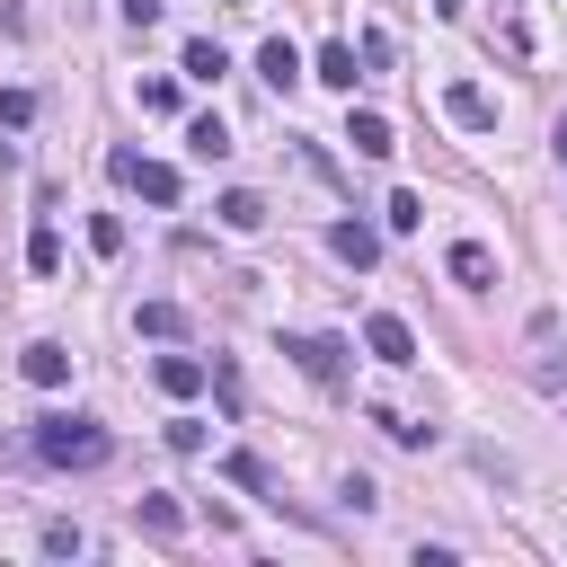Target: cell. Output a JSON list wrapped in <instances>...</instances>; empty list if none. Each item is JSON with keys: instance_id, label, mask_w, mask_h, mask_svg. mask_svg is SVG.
<instances>
[{"instance_id": "d4e9b609", "label": "cell", "mask_w": 567, "mask_h": 567, "mask_svg": "<svg viewBox=\"0 0 567 567\" xmlns=\"http://www.w3.org/2000/svg\"><path fill=\"white\" fill-rule=\"evenodd\" d=\"M27 115H35V97H27V89H0V124H9V133H18V124H27Z\"/></svg>"}, {"instance_id": "6da1fadb", "label": "cell", "mask_w": 567, "mask_h": 567, "mask_svg": "<svg viewBox=\"0 0 567 567\" xmlns=\"http://www.w3.org/2000/svg\"><path fill=\"white\" fill-rule=\"evenodd\" d=\"M35 461H53V470H97L106 452H115V434L97 425V416H71V408H53V416H35Z\"/></svg>"}, {"instance_id": "5b68a950", "label": "cell", "mask_w": 567, "mask_h": 567, "mask_svg": "<svg viewBox=\"0 0 567 567\" xmlns=\"http://www.w3.org/2000/svg\"><path fill=\"white\" fill-rule=\"evenodd\" d=\"M443 266H452V284H470V292H487V284H496V248H487V239H452V248H443Z\"/></svg>"}, {"instance_id": "cb8c5ba5", "label": "cell", "mask_w": 567, "mask_h": 567, "mask_svg": "<svg viewBox=\"0 0 567 567\" xmlns=\"http://www.w3.org/2000/svg\"><path fill=\"white\" fill-rule=\"evenodd\" d=\"M168 452H186V461H195V452H204V425H195V416H177V425H168Z\"/></svg>"}, {"instance_id": "44dd1931", "label": "cell", "mask_w": 567, "mask_h": 567, "mask_svg": "<svg viewBox=\"0 0 567 567\" xmlns=\"http://www.w3.org/2000/svg\"><path fill=\"white\" fill-rule=\"evenodd\" d=\"M142 115H177V80H142Z\"/></svg>"}, {"instance_id": "2e32d148", "label": "cell", "mask_w": 567, "mask_h": 567, "mask_svg": "<svg viewBox=\"0 0 567 567\" xmlns=\"http://www.w3.org/2000/svg\"><path fill=\"white\" fill-rule=\"evenodd\" d=\"M319 80L354 97V80H363V71H354V44H319Z\"/></svg>"}, {"instance_id": "7402d4cb", "label": "cell", "mask_w": 567, "mask_h": 567, "mask_svg": "<svg viewBox=\"0 0 567 567\" xmlns=\"http://www.w3.org/2000/svg\"><path fill=\"white\" fill-rule=\"evenodd\" d=\"M89 248H97V257H115V248H124V221H115V213H97V221H89Z\"/></svg>"}, {"instance_id": "603a6c76", "label": "cell", "mask_w": 567, "mask_h": 567, "mask_svg": "<svg viewBox=\"0 0 567 567\" xmlns=\"http://www.w3.org/2000/svg\"><path fill=\"white\" fill-rule=\"evenodd\" d=\"M416 221H425V204H416V195L399 186V195H390V230H416Z\"/></svg>"}, {"instance_id": "7a4b0ae2", "label": "cell", "mask_w": 567, "mask_h": 567, "mask_svg": "<svg viewBox=\"0 0 567 567\" xmlns=\"http://www.w3.org/2000/svg\"><path fill=\"white\" fill-rule=\"evenodd\" d=\"M115 177H124L142 204H177V195H186L177 168H168V159H142V151H115Z\"/></svg>"}, {"instance_id": "4fadbf2b", "label": "cell", "mask_w": 567, "mask_h": 567, "mask_svg": "<svg viewBox=\"0 0 567 567\" xmlns=\"http://www.w3.org/2000/svg\"><path fill=\"white\" fill-rule=\"evenodd\" d=\"M186 151H195V159H230V124H221V115H195V124H186Z\"/></svg>"}, {"instance_id": "7c38bea8", "label": "cell", "mask_w": 567, "mask_h": 567, "mask_svg": "<svg viewBox=\"0 0 567 567\" xmlns=\"http://www.w3.org/2000/svg\"><path fill=\"white\" fill-rule=\"evenodd\" d=\"M257 71H266L275 89H292V80H301V53H292L284 35H266V44H257Z\"/></svg>"}, {"instance_id": "484cf974", "label": "cell", "mask_w": 567, "mask_h": 567, "mask_svg": "<svg viewBox=\"0 0 567 567\" xmlns=\"http://www.w3.org/2000/svg\"><path fill=\"white\" fill-rule=\"evenodd\" d=\"M124 27H159V0H124Z\"/></svg>"}, {"instance_id": "e0dca14e", "label": "cell", "mask_w": 567, "mask_h": 567, "mask_svg": "<svg viewBox=\"0 0 567 567\" xmlns=\"http://www.w3.org/2000/svg\"><path fill=\"white\" fill-rule=\"evenodd\" d=\"M213 213H221L230 230H257V221H266V195H248V186H230V195H221Z\"/></svg>"}, {"instance_id": "9c48e42d", "label": "cell", "mask_w": 567, "mask_h": 567, "mask_svg": "<svg viewBox=\"0 0 567 567\" xmlns=\"http://www.w3.org/2000/svg\"><path fill=\"white\" fill-rule=\"evenodd\" d=\"M18 372H27L35 390H62V381H71V354H62L53 337H44V346H27V354H18Z\"/></svg>"}, {"instance_id": "4316f807", "label": "cell", "mask_w": 567, "mask_h": 567, "mask_svg": "<svg viewBox=\"0 0 567 567\" xmlns=\"http://www.w3.org/2000/svg\"><path fill=\"white\" fill-rule=\"evenodd\" d=\"M549 151H558V159H567V115H558V133H549Z\"/></svg>"}, {"instance_id": "5bb4252c", "label": "cell", "mask_w": 567, "mask_h": 567, "mask_svg": "<svg viewBox=\"0 0 567 567\" xmlns=\"http://www.w3.org/2000/svg\"><path fill=\"white\" fill-rule=\"evenodd\" d=\"M133 328L168 346V337H186V310H177V301H142V310H133Z\"/></svg>"}, {"instance_id": "d6986e66", "label": "cell", "mask_w": 567, "mask_h": 567, "mask_svg": "<svg viewBox=\"0 0 567 567\" xmlns=\"http://www.w3.org/2000/svg\"><path fill=\"white\" fill-rule=\"evenodd\" d=\"M27 266H35V275H53V266H62V239H53V221H35V239H27Z\"/></svg>"}, {"instance_id": "9a60e30c", "label": "cell", "mask_w": 567, "mask_h": 567, "mask_svg": "<svg viewBox=\"0 0 567 567\" xmlns=\"http://www.w3.org/2000/svg\"><path fill=\"white\" fill-rule=\"evenodd\" d=\"M221 71H230V53L213 35H186V80H221Z\"/></svg>"}, {"instance_id": "ac0fdd59", "label": "cell", "mask_w": 567, "mask_h": 567, "mask_svg": "<svg viewBox=\"0 0 567 567\" xmlns=\"http://www.w3.org/2000/svg\"><path fill=\"white\" fill-rule=\"evenodd\" d=\"M221 478H230V487H248V496H266V487H275L257 452H230V461H221Z\"/></svg>"}, {"instance_id": "277c9868", "label": "cell", "mask_w": 567, "mask_h": 567, "mask_svg": "<svg viewBox=\"0 0 567 567\" xmlns=\"http://www.w3.org/2000/svg\"><path fill=\"white\" fill-rule=\"evenodd\" d=\"M443 115H452L461 133H487V124H496V97H487L478 80H452V89H443Z\"/></svg>"}, {"instance_id": "30bf717a", "label": "cell", "mask_w": 567, "mask_h": 567, "mask_svg": "<svg viewBox=\"0 0 567 567\" xmlns=\"http://www.w3.org/2000/svg\"><path fill=\"white\" fill-rule=\"evenodd\" d=\"M151 381H159L168 399H195V390H204V363H195V354H159V363H151Z\"/></svg>"}, {"instance_id": "ba28073f", "label": "cell", "mask_w": 567, "mask_h": 567, "mask_svg": "<svg viewBox=\"0 0 567 567\" xmlns=\"http://www.w3.org/2000/svg\"><path fill=\"white\" fill-rule=\"evenodd\" d=\"M328 248H337L346 266H381V230H372V221H337V230H328Z\"/></svg>"}, {"instance_id": "3957f363", "label": "cell", "mask_w": 567, "mask_h": 567, "mask_svg": "<svg viewBox=\"0 0 567 567\" xmlns=\"http://www.w3.org/2000/svg\"><path fill=\"white\" fill-rule=\"evenodd\" d=\"M284 354H292L319 390H337V381H346V346H337V337H284Z\"/></svg>"}, {"instance_id": "8992f818", "label": "cell", "mask_w": 567, "mask_h": 567, "mask_svg": "<svg viewBox=\"0 0 567 567\" xmlns=\"http://www.w3.org/2000/svg\"><path fill=\"white\" fill-rule=\"evenodd\" d=\"M363 346H372L381 363H416V328H408V319H390V310H372V319H363Z\"/></svg>"}, {"instance_id": "83f0119b", "label": "cell", "mask_w": 567, "mask_h": 567, "mask_svg": "<svg viewBox=\"0 0 567 567\" xmlns=\"http://www.w3.org/2000/svg\"><path fill=\"white\" fill-rule=\"evenodd\" d=\"M221 9H239V0H221Z\"/></svg>"}, {"instance_id": "ffe728a7", "label": "cell", "mask_w": 567, "mask_h": 567, "mask_svg": "<svg viewBox=\"0 0 567 567\" xmlns=\"http://www.w3.org/2000/svg\"><path fill=\"white\" fill-rule=\"evenodd\" d=\"M89 540H80V523H44V558H80Z\"/></svg>"}, {"instance_id": "52a82bcc", "label": "cell", "mask_w": 567, "mask_h": 567, "mask_svg": "<svg viewBox=\"0 0 567 567\" xmlns=\"http://www.w3.org/2000/svg\"><path fill=\"white\" fill-rule=\"evenodd\" d=\"M346 142H354L363 159H390V151H399V142H390V115H372V106H354V115H346Z\"/></svg>"}, {"instance_id": "8fae6325", "label": "cell", "mask_w": 567, "mask_h": 567, "mask_svg": "<svg viewBox=\"0 0 567 567\" xmlns=\"http://www.w3.org/2000/svg\"><path fill=\"white\" fill-rule=\"evenodd\" d=\"M133 514H142V532H151V540H177V532H186V505H177V496H142Z\"/></svg>"}]
</instances>
